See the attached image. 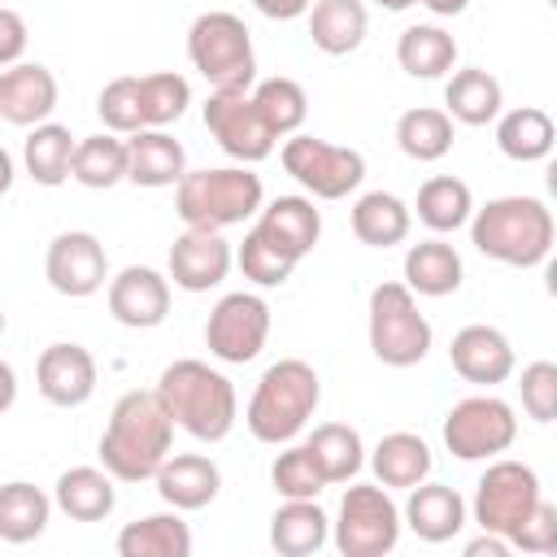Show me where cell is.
<instances>
[{
  "label": "cell",
  "instance_id": "37",
  "mask_svg": "<svg viewBox=\"0 0 557 557\" xmlns=\"http://www.w3.org/2000/svg\"><path fill=\"white\" fill-rule=\"evenodd\" d=\"M70 178L91 187V191H109L126 178V139H117L113 131L104 135H87L74 144L70 157Z\"/></svg>",
  "mask_w": 557,
  "mask_h": 557
},
{
  "label": "cell",
  "instance_id": "11",
  "mask_svg": "<svg viewBox=\"0 0 557 557\" xmlns=\"http://www.w3.org/2000/svg\"><path fill=\"white\" fill-rule=\"evenodd\" d=\"M540 500V474L527 466V461H509V457H496L483 474H479V487H474V522L492 535H513L518 522L535 509Z\"/></svg>",
  "mask_w": 557,
  "mask_h": 557
},
{
  "label": "cell",
  "instance_id": "30",
  "mask_svg": "<svg viewBox=\"0 0 557 557\" xmlns=\"http://www.w3.org/2000/svg\"><path fill=\"white\" fill-rule=\"evenodd\" d=\"M396 61L409 78H444L457 65V39L435 22L405 26L396 39Z\"/></svg>",
  "mask_w": 557,
  "mask_h": 557
},
{
  "label": "cell",
  "instance_id": "8",
  "mask_svg": "<svg viewBox=\"0 0 557 557\" xmlns=\"http://www.w3.org/2000/svg\"><path fill=\"white\" fill-rule=\"evenodd\" d=\"M331 540L344 557H383V553H392L396 540H400V509L387 496V487L383 483H352L339 500Z\"/></svg>",
  "mask_w": 557,
  "mask_h": 557
},
{
  "label": "cell",
  "instance_id": "20",
  "mask_svg": "<svg viewBox=\"0 0 557 557\" xmlns=\"http://www.w3.org/2000/svg\"><path fill=\"white\" fill-rule=\"evenodd\" d=\"M161 500L178 513H191V509H205L213 505L218 487H222V470L205 457V453H170L161 461V470L152 474Z\"/></svg>",
  "mask_w": 557,
  "mask_h": 557
},
{
  "label": "cell",
  "instance_id": "26",
  "mask_svg": "<svg viewBox=\"0 0 557 557\" xmlns=\"http://www.w3.org/2000/svg\"><path fill=\"white\" fill-rule=\"evenodd\" d=\"M370 466H374V479L383 483V487H418L422 479H431V466H435V457H431V444L422 440V435H413V431H392V435H383L379 444H374V453H370Z\"/></svg>",
  "mask_w": 557,
  "mask_h": 557
},
{
  "label": "cell",
  "instance_id": "2",
  "mask_svg": "<svg viewBox=\"0 0 557 557\" xmlns=\"http://www.w3.org/2000/svg\"><path fill=\"white\" fill-rule=\"evenodd\" d=\"M157 400L165 405L170 422L183 426L191 440L200 444H218L231 435L235 418H239V400H235V387L222 370H213L209 361H196V357H183V361H170L157 379Z\"/></svg>",
  "mask_w": 557,
  "mask_h": 557
},
{
  "label": "cell",
  "instance_id": "39",
  "mask_svg": "<svg viewBox=\"0 0 557 557\" xmlns=\"http://www.w3.org/2000/svg\"><path fill=\"white\" fill-rule=\"evenodd\" d=\"M135 91H139V126H170L187 113L191 104V83L174 70H157V74H135Z\"/></svg>",
  "mask_w": 557,
  "mask_h": 557
},
{
  "label": "cell",
  "instance_id": "27",
  "mask_svg": "<svg viewBox=\"0 0 557 557\" xmlns=\"http://www.w3.org/2000/svg\"><path fill=\"white\" fill-rule=\"evenodd\" d=\"M500 104H505L500 83L487 70H479V65L457 70L444 83V113L453 122H461V126H487V122H496L500 117Z\"/></svg>",
  "mask_w": 557,
  "mask_h": 557
},
{
  "label": "cell",
  "instance_id": "16",
  "mask_svg": "<svg viewBox=\"0 0 557 557\" xmlns=\"http://www.w3.org/2000/svg\"><path fill=\"white\" fill-rule=\"evenodd\" d=\"M39 396L57 409H78L96 396V357L83 344H48L35 361Z\"/></svg>",
  "mask_w": 557,
  "mask_h": 557
},
{
  "label": "cell",
  "instance_id": "12",
  "mask_svg": "<svg viewBox=\"0 0 557 557\" xmlns=\"http://www.w3.org/2000/svg\"><path fill=\"white\" fill-rule=\"evenodd\" d=\"M265 339H270V305L257 292H231L209 309L205 348L218 361L244 366L265 348Z\"/></svg>",
  "mask_w": 557,
  "mask_h": 557
},
{
  "label": "cell",
  "instance_id": "48",
  "mask_svg": "<svg viewBox=\"0 0 557 557\" xmlns=\"http://www.w3.org/2000/svg\"><path fill=\"white\" fill-rule=\"evenodd\" d=\"M309 4L313 0H252V9L261 17H270V22H296V17L309 13Z\"/></svg>",
  "mask_w": 557,
  "mask_h": 557
},
{
  "label": "cell",
  "instance_id": "49",
  "mask_svg": "<svg viewBox=\"0 0 557 557\" xmlns=\"http://www.w3.org/2000/svg\"><path fill=\"white\" fill-rule=\"evenodd\" d=\"M505 553H509V540L505 535H492V531H483L479 540L466 544V557H505Z\"/></svg>",
  "mask_w": 557,
  "mask_h": 557
},
{
  "label": "cell",
  "instance_id": "47",
  "mask_svg": "<svg viewBox=\"0 0 557 557\" xmlns=\"http://www.w3.org/2000/svg\"><path fill=\"white\" fill-rule=\"evenodd\" d=\"M26 22H22V13H13V9H4L0 4V70L4 65H17L22 61V52H26Z\"/></svg>",
  "mask_w": 557,
  "mask_h": 557
},
{
  "label": "cell",
  "instance_id": "31",
  "mask_svg": "<svg viewBox=\"0 0 557 557\" xmlns=\"http://www.w3.org/2000/svg\"><path fill=\"white\" fill-rule=\"evenodd\" d=\"M348 222H352V235L366 248H392V244H405V235L413 226V213L392 191H366V196H357Z\"/></svg>",
  "mask_w": 557,
  "mask_h": 557
},
{
  "label": "cell",
  "instance_id": "42",
  "mask_svg": "<svg viewBox=\"0 0 557 557\" xmlns=\"http://www.w3.org/2000/svg\"><path fill=\"white\" fill-rule=\"evenodd\" d=\"M235 261H239L244 278H252L257 287H283V283L292 278V270L300 265V261H296L278 239H270L257 222H252V231L244 235V244H239Z\"/></svg>",
  "mask_w": 557,
  "mask_h": 557
},
{
  "label": "cell",
  "instance_id": "23",
  "mask_svg": "<svg viewBox=\"0 0 557 557\" xmlns=\"http://www.w3.org/2000/svg\"><path fill=\"white\" fill-rule=\"evenodd\" d=\"M52 505L74 522H104L113 513V505H117L113 474L104 466H74V470H65L57 479Z\"/></svg>",
  "mask_w": 557,
  "mask_h": 557
},
{
  "label": "cell",
  "instance_id": "21",
  "mask_svg": "<svg viewBox=\"0 0 557 557\" xmlns=\"http://www.w3.org/2000/svg\"><path fill=\"white\" fill-rule=\"evenodd\" d=\"M400 522H405L418 540L444 544V540L461 535V527H466V500H461L457 487H448V483H426V479H422L418 487H409V500H405V509H400Z\"/></svg>",
  "mask_w": 557,
  "mask_h": 557
},
{
  "label": "cell",
  "instance_id": "53",
  "mask_svg": "<svg viewBox=\"0 0 557 557\" xmlns=\"http://www.w3.org/2000/svg\"><path fill=\"white\" fill-rule=\"evenodd\" d=\"M379 9H387V13H405V9H413L418 0H374Z\"/></svg>",
  "mask_w": 557,
  "mask_h": 557
},
{
  "label": "cell",
  "instance_id": "43",
  "mask_svg": "<svg viewBox=\"0 0 557 557\" xmlns=\"http://www.w3.org/2000/svg\"><path fill=\"white\" fill-rule=\"evenodd\" d=\"M270 483H274V492H278L283 500H318V492L326 487V479H322V470L313 466V457H309L305 444H287V448L274 457Z\"/></svg>",
  "mask_w": 557,
  "mask_h": 557
},
{
  "label": "cell",
  "instance_id": "41",
  "mask_svg": "<svg viewBox=\"0 0 557 557\" xmlns=\"http://www.w3.org/2000/svg\"><path fill=\"white\" fill-rule=\"evenodd\" d=\"M261 122L274 131V135H296L305 126V113H309V96L296 78H261L257 87H248Z\"/></svg>",
  "mask_w": 557,
  "mask_h": 557
},
{
  "label": "cell",
  "instance_id": "28",
  "mask_svg": "<svg viewBox=\"0 0 557 557\" xmlns=\"http://www.w3.org/2000/svg\"><path fill=\"white\" fill-rule=\"evenodd\" d=\"M461 252L444 239H422L405 252V287L413 296H453L461 287Z\"/></svg>",
  "mask_w": 557,
  "mask_h": 557
},
{
  "label": "cell",
  "instance_id": "34",
  "mask_svg": "<svg viewBox=\"0 0 557 557\" xmlns=\"http://www.w3.org/2000/svg\"><path fill=\"white\" fill-rule=\"evenodd\" d=\"M122 557H187L191 553V531L174 513H148L139 522H126L117 535Z\"/></svg>",
  "mask_w": 557,
  "mask_h": 557
},
{
  "label": "cell",
  "instance_id": "32",
  "mask_svg": "<svg viewBox=\"0 0 557 557\" xmlns=\"http://www.w3.org/2000/svg\"><path fill=\"white\" fill-rule=\"evenodd\" d=\"M553 139H557L553 117H548L544 109H535V104L509 109V113H500V122H496V148H500L509 161H518V165L544 161V157L553 152Z\"/></svg>",
  "mask_w": 557,
  "mask_h": 557
},
{
  "label": "cell",
  "instance_id": "24",
  "mask_svg": "<svg viewBox=\"0 0 557 557\" xmlns=\"http://www.w3.org/2000/svg\"><path fill=\"white\" fill-rule=\"evenodd\" d=\"M257 213H261L257 226H261L270 239H278L296 261H305V257L313 252V244H318V235H322V213L313 209V196H274V200L261 205Z\"/></svg>",
  "mask_w": 557,
  "mask_h": 557
},
{
  "label": "cell",
  "instance_id": "18",
  "mask_svg": "<svg viewBox=\"0 0 557 557\" xmlns=\"http://www.w3.org/2000/svg\"><path fill=\"white\" fill-rule=\"evenodd\" d=\"M448 361L453 370L466 379V383H479V387H496L513 374V344L505 339V331L496 326H461L448 344Z\"/></svg>",
  "mask_w": 557,
  "mask_h": 557
},
{
  "label": "cell",
  "instance_id": "40",
  "mask_svg": "<svg viewBox=\"0 0 557 557\" xmlns=\"http://www.w3.org/2000/svg\"><path fill=\"white\" fill-rule=\"evenodd\" d=\"M396 144L409 161H440L453 148V117L444 109H409L396 122Z\"/></svg>",
  "mask_w": 557,
  "mask_h": 557
},
{
  "label": "cell",
  "instance_id": "45",
  "mask_svg": "<svg viewBox=\"0 0 557 557\" xmlns=\"http://www.w3.org/2000/svg\"><path fill=\"white\" fill-rule=\"evenodd\" d=\"M522 409L535 422H553L557 418V366L553 361H531L522 370Z\"/></svg>",
  "mask_w": 557,
  "mask_h": 557
},
{
  "label": "cell",
  "instance_id": "54",
  "mask_svg": "<svg viewBox=\"0 0 557 557\" xmlns=\"http://www.w3.org/2000/svg\"><path fill=\"white\" fill-rule=\"evenodd\" d=\"M0 335H4V309H0Z\"/></svg>",
  "mask_w": 557,
  "mask_h": 557
},
{
  "label": "cell",
  "instance_id": "33",
  "mask_svg": "<svg viewBox=\"0 0 557 557\" xmlns=\"http://www.w3.org/2000/svg\"><path fill=\"white\" fill-rule=\"evenodd\" d=\"M48 518H52V496L44 487L22 483V479H13V483L0 487V540L4 544H30V540H39L44 527H48Z\"/></svg>",
  "mask_w": 557,
  "mask_h": 557
},
{
  "label": "cell",
  "instance_id": "13",
  "mask_svg": "<svg viewBox=\"0 0 557 557\" xmlns=\"http://www.w3.org/2000/svg\"><path fill=\"white\" fill-rule=\"evenodd\" d=\"M205 126L218 139V148L226 157H235L239 165H257L274 152V131L261 122L257 104L248 91H209L205 100Z\"/></svg>",
  "mask_w": 557,
  "mask_h": 557
},
{
  "label": "cell",
  "instance_id": "36",
  "mask_svg": "<svg viewBox=\"0 0 557 557\" xmlns=\"http://www.w3.org/2000/svg\"><path fill=\"white\" fill-rule=\"evenodd\" d=\"M305 448H309V457H313V466L322 470L326 483H352L357 470L366 466V444H361V435H357L352 426H344V422H322V426H313V435L305 440Z\"/></svg>",
  "mask_w": 557,
  "mask_h": 557
},
{
  "label": "cell",
  "instance_id": "52",
  "mask_svg": "<svg viewBox=\"0 0 557 557\" xmlns=\"http://www.w3.org/2000/svg\"><path fill=\"white\" fill-rule=\"evenodd\" d=\"M13 174H17V170H13V157H9L4 148H0V196H4L9 187H13Z\"/></svg>",
  "mask_w": 557,
  "mask_h": 557
},
{
  "label": "cell",
  "instance_id": "19",
  "mask_svg": "<svg viewBox=\"0 0 557 557\" xmlns=\"http://www.w3.org/2000/svg\"><path fill=\"white\" fill-rule=\"evenodd\" d=\"M57 109V78L39 61H17L0 70V122L39 126Z\"/></svg>",
  "mask_w": 557,
  "mask_h": 557
},
{
  "label": "cell",
  "instance_id": "35",
  "mask_svg": "<svg viewBox=\"0 0 557 557\" xmlns=\"http://www.w3.org/2000/svg\"><path fill=\"white\" fill-rule=\"evenodd\" d=\"M418 222L426 226V231H435V235H453V231H461L466 222H470V213H474V196H470V187L461 183V178H453V174H435V178H426L422 187H418Z\"/></svg>",
  "mask_w": 557,
  "mask_h": 557
},
{
  "label": "cell",
  "instance_id": "50",
  "mask_svg": "<svg viewBox=\"0 0 557 557\" xmlns=\"http://www.w3.org/2000/svg\"><path fill=\"white\" fill-rule=\"evenodd\" d=\"M13 400H17V374H13V366L0 357V418L13 409Z\"/></svg>",
  "mask_w": 557,
  "mask_h": 557
},
{
  "label": "cell",
  "instance_id": "22",
  "mask_svg": "<svg viewBox=\"0 0 557 557\" xmlns=\"http://www.w3.org/2000/svg\"><path fill=\"white\" fill-rule=\"evenodd\" d=\"M187 174V152L161 126L126 135V178L135 187H174Z\"/></svg>",
  "mask_w": 557,
  "mask_h": 557
},
{
  "label": "cell",
  "instance_id": "7",
  "mask_svg": "<svg viewBox=\"0 0 557 557\" xmlns=\"http://www.w3.org/2000/svg\"><path fill=\"white\" fill-rule=\"evenodd\" d=\"M370 352L392 366V370H409L431 352V322L418 309L413 292L405 283H379L370 292Z\"/></svg>",
  "mask_w": 557,
  "mask_h": 557
},
{
  "label": "cell",
  "instance_id": "25",
  "mask_svg": "<svg viewBox=\"0 0 557 557\" xmlns=\"http://www.w3.org/2000/svg\"><path fill=\"white\" fill-rule=\"evenodd\" d=\"M370 13L361 0H313L309 4V39L326 57H348L361 48Z\"/></svg>",
  "mask_w": 557,
  "mask_h": 557
},
{
  "label": "cell",
  "instance_id": "3",
  "mask_svg": "<svg viewBox=\"0 0 557 557\" xmlns=\"http://www.w3.org/2000/svg\"><path fill=\"white\" fill-rule=\"evenodd\" d=\"M553 239H557L553 209L535 196H496L470 213V244L500 265L531 270L548 261Z\"/></svg>",
  "mask_w": 557,
  "mask_h": 557
},
{
  "label": "cell",
  "instance_id": "9",
  "mask_svg": "<svg viewBox=\"0 0 557 557\" xmlns=\"http://www.w3.org/2000/svg\"><path fill=\"white\" fill-rule=\"evenodd\" d=\"M278 161L313 200H344L366 178V157L357 148H344L318 135H292Z\"/></svg>",
  "mask_w": 557,
  "mask_h": 557
},
{
  "label": "cell",
  "instance_id": "46",
  "mask_svg": "<svg viewBox=\"0 0 557 557\" xmlns=\"http://www.w3.org/2000/svg\"><path fill=\"white\" fill-rule=\"evenodd\" d=\"M509 548H522V553H535V557H544V553H553L557 548V505H548L544 496L535 500V509L518 522V531L509 535Z\"/></svg>",
  "mask_w": 557,
  "mask_h": 557
},
{
  "label": "cell",
  "instance_id": "51",
  "mask_svg": "<svg viewBox=\"0 0 557 557\" xmlns=\"http://www.w3.org/2000/svg\"><path fill=\"white\" fill-rule=\"evenodd\" d=\"M418 4H426L435 17H457V13H466L470 0H418Z\"/></svg>",
  "mask_w": 557,
  "mask_h": 557
},
{
  "label": "cell",
  "instance_id": "14",
  "mask_svg": "<svg viewBox=\"0 0 557 557\" xmlns=\"http://www.w3.org/2000/svg\"><path fill=\"white\" fill-rule=\"evenodd\" d=\"M44 278L52 292L70 296V300H83V296H96L109 278V257H104V244L91 235V231H61L52 244H48V257H44Z\"/></svg>",
  "mask_w": 557,
  "mask_h": 557
},
{
  "label": "cell",
  "instance_id": "1",
  "mask_svg": "<svg viewBox=\"0 0 557 557\" xmlns=\"http://www.w3.org/2000/svg\"><path fill=\"white\" fill-rule=\"evenodd\" d=\"M174 444V422L165 413V405L157 400V392H126L117 396L109 426L100 435V466L117 479V483H144L161 470V461L170 457Z\"/></svg>",
  "mask_w": 557,
  "mask_h": 557
},
{
  "label": "cell",
  "instance_id": "15",
  "mask_svg": "<svg viewBox=\"0 0 557 557\" xmlns=\"http://www.w3.org/2000/svg\"><path fill=\"white\" fill-rule=\"evenodd\" d=\"M109 313L131 331H152L170 313V278L152 265H126L109 278Z\"/></svg>",
  "mask_w": 557,
  "mask_h": 557
},
{
  "label": "cell",
  "instance_id": "38",
  "mask_svg": "<svg viewBox=\"0 0 557 557\" xmlns=\"http://www.w3.org/2000/svg\"><path fill=\"white\" fill-rule=\"evenodd\" d=\"M74 135L70 126H57V122H39L30 126L26 144H22V161H26V174L39 183V187H61L70 178V157H74Z\"/></svg>",
  "mask_w": 557,
  "mask_h": 557
},
{
  "label": "cell",
  "instance_id": "10",
  "mask_svg": "<svg viewBox=\"0 0 557 557\" xmlns=\"http://www.w3.org/2000/svg\"><path fill=\"white\" fill-rule=\"evenodd\" d=\"M518 440L513 405L500 396H466L444 413V448L457 461H492Z\"/></svg>",
  "mask_w": 557,
  "mask_h": 557
},
{
  "label": "cell",
  "instance_id": "17",
  "mask_svg": "<svg viewBox=\"0 0 557 557\" xmlns=\"http://www.w3.org/2000/svg\"><path fill=\"white\" fill-rule=\"evenodd\" d=\"M231 244L222 239V231H183L170 244V278L183 292H209L231 274Z\"/></svg>",
  "mask_w": 557,
  "mask_h": 557
},
{
  "label": "cell",
  "instance_id": "29",
  "mask_svg": "<svg viewBox=\"0 0 557 557\" xmlns=\"http://www.w3.org/2000/svg\"><path fill=\"white\" fill-rule=\"evenodd\" d=\"M331 540V518L318 500H287L270 518V544L283 557H309Z\"/></svg>",
  "mask_w": 557,
  "mask_h": 557
},
{
  "label": "cell",
  "instance_id": "44",
  "mask_svg": "<svg viewBox=\"0 0 557 557\" xmlns=\"http://www.w3.org/2000/svg\"><path fill=\"white\" fill-rule=\"evenodd\" d=\"M96 113L104 122V131L113 135H135L144 131L139 126V91H135V74H122V78H109L96 96Z\"/></svg>",
  "mask_w": 557,
  "mask_h": 557
},
{
  "label": "cell",
  "instance_id": "4",
  "mask_svg": "<svg viewBox=\"0 0 557 557\" xmlns=\"http://www.w3.org/2000/svg\"><path fill=\"white\" fill-rule=\"evenodd\" d=\"M318 400H322L318 370L300 357H283V361L265 366V374L257 379L244 422H248L252 440H261V444H292L309 426Z\"/></svg>",
  "mask_w": 557,
  "mask_h": 557
},
{
  "label": "cell",
  "instance_id": "6",
  "mask_svg": "<svg viewBox=\"0 0 557 557\" xmlns=\"http://www.w3.org/2000/svg\"><path fill=\"white\" fill-rule=\"evenodd\" d=\"M187 61L191 70L213 87V91H248L257 83V52H252V30L244 17L213 9L200 13L187 30Z\"/></svg>",
  "mask_w": 557,
  "mask_h": 557
},
{
  "label": "cell",
  "instance_id": "5",
  "mask_svg": "<svg viewBox=\"0 0 557 557\" xmlns=\"http://www.w3.org/2000/svg\"><path fill=\"white\" fill-rule=\"evenodd\" d=\"M265 205L261 174L248 165H213V170H187L174 183V213L191 231H226L248 222Z\"/></svg>",
  "mask_w": 557,
  "mask_h": 557
}]
</instances>
